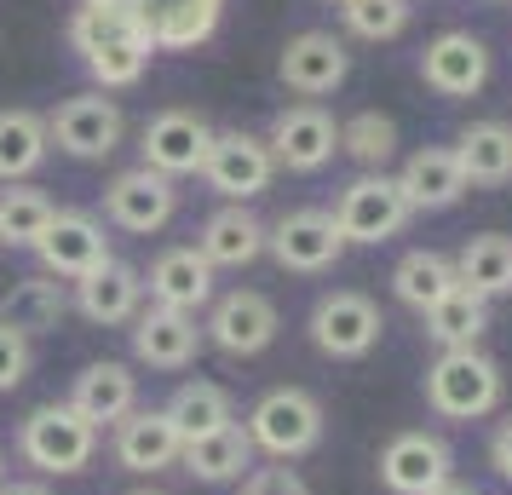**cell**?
<instances>
[{"label":"cell","mask_w":512,"mask_h":495,"mask_svg":"<svg viewBox=\"0 0 512 495\" xmlns=\"http://www.w3.org/2000/svg\"><path fill=\"white\" fill-rule=\"evenodd\" d=\"M495 403H501V363L478 346L438 352V363L426 369V409L443 421H484Z\"/></svg>","instance_id":"3957f363"},{"label":"cell","mask_w":512,"mask_h":495,"mask_svg":"<svg viewBox=\"0 0 512 495\" xmlns=\"http://www.w3.org/2000/svg\"><path fill=\"white\" fill-rule=\"evenodd\" d=\"M98 438L104 432L64 398V403H41V409L24 415V426H18V455L35 472H47V478H70V472L93 467Z\"/></svg>","instance_id":"7a4b0ae2"},{"label":"cell","mask_w":512,"mask_h":495,"mask_svg":"<svg viewBox=\"0 0 512 495\" xmlns=\"http://www.w3.org/2000/svg\"><path fill=\"white\" fill-rule=\"evenodd\" d=\"M455 277H461V288L484 294V300L512 294V236H501V231L472 236L461 254H455Z\"/></svg>","instance_id":"d6a6232c"},{"label":"cell","mask_w":512,"mask_h":495,"mask_svg":"<svg viewBox=\"0 0 512 495\" xmlns=\"http://www.w3.org/2000/svg\"><path fill=\"white\" fill-rule=\"evenodd\" d=\"M173 213H179V185L150 167H127L104 185V219L127 236H156Z\"/></svg>","instance_id":"7c38bea8"},{"label":"cell","mask_w":512,"mask_h":495,"mask_svg":"<svg viewBox=\"0 0 512 495\" xmlns=\"http://www.w3.org/2000/svg\"><path fill=\"white\" fill-rule=\"evenodd\" d=\"M340 150L369 173H386V162L397 156V121L380 110H357L351 121H340Z\"/></svg>","instance_id":"e575fe53"},{"label":"cell","mask_w":512,"mask_h":495,"mask_svg":"<svg viewBox=\"0 0 512 495\" xmlns=\"http://www.w3.org/2000/svg\"><path fill=\"white\" fill-rule=\"evenodd\" d=\"M121 133H127V116H121V104L110 93H75L64 98L58 110L47 116V139L75 156V162H104V156H116L121 150Z\"/></svg>","instance_id":"8992f818"},{"label":"cell","mask_w":512,"mask_h":495,"mask_svg":"<svg viewBox=\"0 0 512 495\" xmlns=\"http://www.w3.org/2000/svg\"><path fill=\"white\" fill-rule=\"evenodd\" d=\"M242 495H311V484H305L288 461H277V467H254L248 472V478H242Z\"/></svg>","instance_id":"74e56055"},{"label":"cell","mask_w":512,"mask_h":495,"mask_svg":"<svg viewBox=\"0 0 512 495\" xmlns=\"http://www.w3.org/2000/svg\"><path fill=\"white\" fill-rule=\"evenodd\" d=\"M196 254L213 265V271H242L265 254V219L242 202H225L202 219V236H196Z\"/></svg>","instance_id":"603a6c76"},{"label":"cell","mask_w":512,"mask_h":495,"mask_svg":"<svg viewBox=\"0 0 512 495\" xmlns=\"http://www.w3.org/2000/svg\"><path fill=\"white\" fill-rule=\"evenodd\" d=\"M265 254L282 271H294V277H323V271L340 265L346 236H340L328 208H294V213H282L277 225H265Z\"/></svg>","instance_id":"5b68a950"},{"label":"cell","mask_w":512,"mask_h":495,"mask_svg":"<svg viewBox=\"0 0 512 495\" xmlns=\"http://www.w3.org/2000/svg\"><path fill=\"white\" fill-rule=\"evenodd\" d=\"M35 369V340H24L18 329L0 323V392H18Z\"/></svg>","instance_id":"8d00e7d4"},{"label":"cell","mask_w":512,"mask_h":495,"mask_svg":"<svg viewBox=\"0 0 512 495\" xmlns=\"http://www.w3.org/2000/svg\"><path fill=\"white\" fill-rule=\"evenodd\" d=\"M0 484H6V455H0Z\"/></svg>","instance_id":"7bdbcfd3"},{"label":"cell","mask_w":512,"mask_h":495,"mask_svg":"<svg viewBox=\"0 0 512 495\" xmlns=\"http://www.w3.org/2000/svg\"><path fill=\"white\" fill-rule=\"evenodd\" d=\"M202 179H208L213 196H225V202H254L271 190L277 179V156H271V144L259 139V133H242V127H225V133H213L208 144V162H202Z\"/></svg>","instance_id":"52a82bcc"},{"label":"cell","mask_w":512,"mask_h":495,"mask_svg":"<svg viewBox=\"0 0 512 495\" xmlns=\"http://www.w3.org/2000/svg\"><path fill=\"white\" fill-rule=\"evenodd\" d=\"M64 311H70L64 283L47 277V271H35V277H24V283L6 288V300H0V323L18 329L24 340H41V334H52L58 323H64Z\"/></svg>","instance_id":"484cf974"},{"label":"cell","mask_w":512,"mask_h":495,"mask_svg":"<svg viewBox=\"0 0 512 495\" xmlns=\"http://www.w3.org/2000/svg\"><path fill=\"white\" fill-rule=\"evenodd\" d=\"M208 144H213V121L202 110H162V116L144 121L139 133V167L150 173H162V179H190V173H202L208 162Z\"/></svg>","instance_id":"8fae6325"},{"label":"cell","mask_w":512,"mask_h":495,"mask_svg":"<svg viewBox=\"0 0 512 495\" xmlns=\"http://www.w3.org/2000/svg\"><path fill=\"white\" fill-rule=\"evenodd\" d=\"M127 6L139 12L156 52H196L225 18V0H127Z\"/></svg>","instance_id":"ffe728a7"},{"label":"cell","mask_w":512,"mask_h":495,"mask_svg":"<svg viewBox=\"0 0 512 495\" xmlns=\"http://www.w3.org/2000/svg\"><path fill=\"white\" fill-rule=\"evenodd\" d=\"M277 75H282L288 93H300V98L317 104V98L334 93V87L351 75V52H346L340 35H328V29H305V35H294V41L282 47Z\"/></svg>","instance_id":"e0dca14e"},{"label":"cell","mask_w":512,"mask_h":495,"mask_svg":"<svg viewBox=\"0 0 512 495\" xmlns=\"http://www.w3.org/2000/svg\"><path fill=\"white\" fill-rule=\"evenodd\" d=\"M340 18H346V29L357 41H397L409 29V18H415V6L409 0H346Z\"/></svg>","instance_id":"d590c367"},{"label":"cell","mask_w":512,"mask_h":495,"mask_svg":"<svg viewBox=\"0 0 512 495\" xmlns=\"http://www.w3.org/2000/svg\"><path fill=\"white\" fill-rule=\"evenodd\" d=\"M179 467L190 478H202V484H242L254 472V438L231 421V426H219V432H208V438L185 444Z\"/></svg>","instance_id":"83f0119b"},{"label":"cell","mask_w":512,"mask_h":495,"mask_svg":"<svg viewBox=\"0 0 512 495\" xmlns=\"http://www.w3.org/2000/svg\"><path fill=\"white\" fill-rule=\"evenodd\" d=\"M409 219H415V208L403 202V190H397L392 173H363V179H351V185L340 190V202H334V225L346 236V248L351 242H363V248L392 242Z\"/></svg>","instance_id":"ba28073f"},{"label":"cell","mask_w":512,"mask_h":495,"mask_svg":"<svg viewBox=\"0 0 512 495\" xmlns=\"http://www.w3.org/2000/svg\"><path fill=\"white\" fill-rule=\"evenodd\" d=\"M162 409H167V421L179 426V438H185V444H196V438H208V432H219V426L236 421L231 392H225V386H213V380H185Z\"/></svg>","instance_id":"1f68e13d"},{"label":"cell","mask_w":512,"mask_h":495,"mask_svg":"<svg viewBox=\"0 0 512 495\" xmlns=\"http://www.w3.org/2000/svg\"><path fill=\"white\" fill-rule=\"evenodd\" d=\"M127 495H162V490H127Z\"/></svg>","instance_id":"b9f144b4"},{"label":"cell","mask_w":512,"mask_h":495,"mask_svg":"<svg viewBox=\"0 0 512 495\" xmlns=\"http://www.w3.org/2000/svg\"><path fill=\"white\" fill-rule=\"evenodd\" d=\"M52 156L41 110H0V185H24Z\"/></svg>","instance_id":"f1b7e54d"},{"label":"cell","mask_w":512,"mask_h":495,"mask_svg":"<svg viewBox=\"0 0 512 495\" xmlns=\"http://www.w3.org/2000/svg\"><path fill=\"white\" fill-rule=\"evenodd\" d=\"M265 144H271L277 167H288V173H317V167H328L334 162V150H340V121L328 116L323 104L305 98V104L277 110Z\"/></svg>","instance_id":"5bb4252c"},{"label":"cell","mask_w":512,"mask_h":495,"mask_svg":"<svg viewBox=\"0 0 512 495\" xmlns=\"http://www.w3.org/2000/svg\"><path fill=\"white\" fill-rule=\"evenodd\" d=\"M70 47L81 52L87 75L98 81V93H121V87H139L150 70V35H144L139 12L127 0H75L70 12Z\"/></svg>","instance_id":"6da1fadb"},{"label":"cell","mask_w":512,"mask_h":495,"mask_svg":"<svg viewBox=\"0 0 512 495\" xmlns=\"http://www.w3.org/2000/svg\"><path fill=\"white\" fill-rule=\"evenodd\" d=\"M455 455L438 432H397L392 444L380 449V484L392 495H432L455 478Z\"/></svg>","instance_id":"2e32d148"},{"label":"cell","mask_w":512,"mask_h":495,"mask_svg":"<svg viewBox=\"0 0 512 495\" xmlns=\"http://www.w3.org/2000/svg\"><path fill=\"white\" fill-rule=\"evenodd\" d=\"M432 495H478V490H472V484H455V478H449V484H443V490H432Z\"/></svg>","instance_id":"60d3db41"},{"label":"cell","mask_w":512,"mask_h":495,"mask_svg":"<svg viewBox=\"0 0 512 495\" xmlns=\"http://www.w3.org/2000/svg\"><path fill=\"white\" fill-rule=\"evenodd\" d=\"M277 329H282V317L259 288H231V294H219L213 311H208V323H202L208 346H219L225 357H259L277 340Z\"/></svg>","instance_id":"4fadbf2b"},{"label":"cell","mask_w":512,"mask_h":495,"mask_svg":"<svg viewBox=\"0 0 512 495\" xmlns=\"http://www.w3.org/2000/svg\"><path fill=\"white\" fill-rule=\"evenodd\" d=\"M311 346L323 357H340V363H351V357H369L374 346H380V329H386V317H380V306H374L369 294H357V288H334V294H323L317 306H311Z\"/></svg>","instance_id":"9c48e42d"},{"label":"cell","mask_w":512,"mask_h":495,"mask_svg":"<svg viewBox=\"0 0 512 495\" xmlns=\"http://www.w3.org/2000/svg\"><path fill=\"white\" fill-rule=\"evenodd\" d=\"M87 323H98V329H127L133 317L144 311V271L127 260H110L98 265L93 277H81L75 283V300H70Z\"/></svg>","instance_id":"44dd1931"},{"label":"cell","mask_w":512,"mask_h":495,"mask_svg":"<svg viewBox=\"0 0 512 495\" xmlns=\"http://www.w3.org/2000/svg\"><path fill=\"white\" fill-rule=\"evenodd\" d=\"M52 213H58V202H52L47 190L6 185L0 190V248H35L41 231L52 225Z\"/></svg>","instance_id":"836d02e7"},{"label":"cell","mask_w":512,"mask_h":495,"mask_svg":"<svg viewBox=\"0 0 512 495\" xmlns=\"http://www.w3.org/2000/svg\"><path fill=\"white\" fill-rule=\"evenodd\" d=\"M0 495H52L47 484H0Z\"/></svg>","instance_id":"ab89813d"},{"label":"cell","mask_w":512,"mask_h":495,"mask_svg":"<svg viewBox=\"0 0 512 495\" xmlns=\"http://www.w3.org/2000/svg\"><path fill=\"white\" fill-rule=\"evenodd\" d=\"M461 277H455V260L438 254V248H409L392 271V294L403 300L409 311H432L443 294H455Z\"/></svg>","instance_id":"f546056e"},{"label":"cell","mask_w":512,"mask_h":495,"mask_svg":"<svg viewBox=\"0 0 512 495\" xmlns=\"http://www.w3.org/2000/svg\"><path fill=\"white\" fill-rule=\"evenodd\" d=\"M455 162H461V179L466 185H507L512 179V127L507 121H472V127H461L455 133Z\"/></svg>","instance_id":"4316f807"},{"label":"cell","mask_w":512,"mask_h":495,"mask_svg":"<svg viewBox=\"0 0 512 495\" xmlns=\"http://www.w3.org/2000/svg\"><path fill=\"white\" fill-rule=\"evenodd\" d=\"M489 467L512 484V421H501L495 432H489Z\"/></svg>","instance_id":"f35d334b"},{"label":"cell","mask_w":512,"mask_h":495,"mask_svg":"<svg viewBox=\"0 0 512 495\" xmlns=\"http://www.w3.org/2000/svg\"><path fill=\"white\" fill-rule=\"evenodd\" d=\"M426 317V340L438 346V352H461V346H478L489 329V300L484 294H472V288H455V294H443L432 311H420Z\"/></svg>","instance_id":"4dcf8cb0"},{"label":"cell","mask_w":512,"mask_h":495,"mask_svg":"<svg viewBox=\"0 0 512 495\" xmlns=\"http://www.w3.org/2000/svg\"><path fill=\"white\" fill-rule=\"evenodd\" d=\"M144 294H150V306L196 317L202 306H213V265L196 248H162L144 271Z\"/></svg>","instance_id":"7402d4cb"},{"label":"cell","mask_w":512,"mask_h":495,"mask_svg":"<svg viewBox=\"0 0 512 495\" xmlns=\"http://www.w3.org/2000/svg\"><path fill=\"white\" fill-rule=\"evenodd\" d=\"M328 6H346V0H328Z\"/></svg>","instance_id":"ee69618b"},{"label":"cell","mask_w":512,"mask_h":495,"mask_svg":"<svg viewBox=\"0 0 512 495\" xmlns=\"http://www.w3.org/2000/svg\"><path fill=\"white\" fill-rule=\"evenodd\" d=\"M420 81L438 98H472L489 81V47L466 29H443L432 47L420 52Z\"/></svg>","instance_id":"d6986e66"},{"label":"cell","mask_w":512,"mask_h":495,"mask_svg":"<svg viewBox=\"0 0 512 495\" xmlns=\"http://www.w3.org/2000/svg\"><path fill=\"white\" fill-rule=\"evenodd\" d=\"M397 190H403V202L415 213H438V208H455L466 196V179H461V162H455V150L449 144H426L415 150L403 173H397Z\"/></svg>","instance_id":"d4e9b609"},{"label":"cell","mask_w":512,"mask_h":495,"mask_svg":"<svg viewBox=\"0 0 512 495\" xmlns=\"http://www.w3.org/2000/svg\"><path fill=\"white\" fill-rule=\"evenodd\" d=\"M323 403L311 398L305 386H271L265 398L248 409V438H254V455H271V461H300L323 444Z\"/></svg>","instance_id":"277c9868"},{"label":"cell","mask_w":512,"mask_h":495,"mask_svg":"<svg viewBox=\"0 0 512 495\" xmlns=\"http://www.w3.org/2000/svg\"><path fill=\"white\" fill-rule=\"evenodd\" d=\"M110 455H116V467H121V472L156 478V472L179 467V455H185V438H179V426L167 421V409H133L127 421H116Z\"/></svg>","instance_id":"ac0fdd59"},{"label":"cell","mask_w":512,"mask_h":495,"mask_svg":"<svg viewBox=\"0 0 512 495\" xmlns=\"http://www.w3.org/2000/svg\"><path fill=\"white\" fill-rule=\"evenodd\" d=\"M29 254H35L41 271L58 277V283H81V277H93L98 265L116 260L104 225H98L93 213H81V208H58L52 213V225L41 231V242H35Z\"/></svg>","instance_id":"30bf717a"},{"label":"cell","mask_w":512,"mask_h":495,"mask_svg":"<svg viewBox=\"0 0 512 495\" xmlns=\"http://www.w3.org/2000/svg\"><path fill=\"white\" fill-rule=\"evenodd\" d=\"M127 334H133V357H139L144 369H162V375L190 369L196 352L208 346V334H202V323L190 311H167V306H144L127 323Z\"/></svg>","instance_id":"9a60e30c"},{"label":"cell","mask_w":512,"mask_h":495,"mask_svg":"<svg viewBox=\"0 0 512 495\" xmlns=\"http://www.w3.org/2000/svg\"><path fill=\"white\" fill-rule=\"evenodd\" d=\"M70 403L104 432V426L127 421V415L139 409V375H133L127 363H116V357H98V363H87V369L75 375Z\"/></svg>","instance_id":"cb8c5ba5"}]
</instances>
